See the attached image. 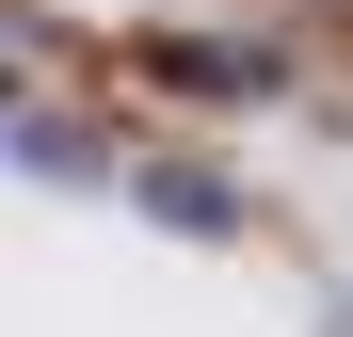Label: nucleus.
<instances>
[{"label":"nucleus","mask_w":353,"mask_h":337,"mask_svg":"<svg viewBox=\"0 0 353 337\" xmlns=\"http://www.w3.org/2000/svg\"><path fill=\"white\" fill-rule=\"evenodd\" d=\"M145 65L176 96H273V48H225V32H176V48H145Z\"/></svg>","instance_id":"nucleus-1"}]
</instances>
